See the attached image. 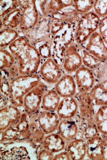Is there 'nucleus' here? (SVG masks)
Wrapping results in <instances>:
<instances>
[{"label":"nucleus","instance_id":"obj_23","mask_svg":"<svg viewBox=\"0 0 107 160\" xmlns=\"http://www.w3.org/2000/svg\"><path fill=\"white\" fill-rule=\"evenodd\" d=\"M61 97L54 88L47 90L43 96L41 110L56 112Z\"/></svg>","mask_w":107,"mask_h":160},{"label":"nucleus","instance_id":"obj_29","mask_svg":"<svg viewBox=\"0 0 107 160\" xmlns=\"http://www.w3.org/2000/svg\"><path fill=\"white\" fill-rule=\"evenodd\" d=\"M78 47L82 55L83 65L95 72L101 67L103 62L86 51L82 46Z\"/></svg>","mask_w":107,"mask_h":160},{"label":"nucleus","instance_id":"obj_5","mask_svg":"<svg viewBox=\"0 0 107 160\" xmlns=\"http://www.w3.org/2000/svg\"><path fill=\"white\" fill-rule=\"evenodd\" d=\"M21 12V20L18 31L22 33L31 29L37 24L42 15L39 12L35 0H18Z\"/></svg>","mask_w":107,"mask_h":160},{"label":"nucleus","instance_id":"obj_10","mask_svg":"<svg viewBox=\"0 0 107 160\" xmlns=\"http://www.w3.org/2000/svg\"><path fill=\"white\" fill-rule=\"evenodd\" d=\"M77 93L90 92L96 84V77L93 71L82 65L74 73Z\"/></svg>","mask_w":107,"mask_h":160},{"label":"nucleus","instance_id":"obj_9","mask_svg":"<svg viewBox=\"0 0 107 160\" xmlns=\"http://www.w3.org/2000/svg\"><path fill=\"white\" fill-rule=\"evenodd\" d=\"M39 76L46 84L55 85L62 77L65 74L62 67L58 64L52 58L45 59L39 68Z\"/></svg>","mask_w":107,"mask_h":160},{"label":"nucleus","instance_id":"obj_12","mask_svg":"<svg viewBox=\"0 0 107 160\" xmlns=\"http://www.w3.org/2000/svg\"><path fill=\"white\" fill-rule=\"evenodd\" d=\"M82 47L102 62H107V45L98 31L94 33Z\"/></svg>","mask_w":107,"mask_h":160},{"label":"nucleus","instance_id":"obj_38","mask_svg":"<svg viewBox=\"0 0 107 160\" xmlns=\"http://www.w3.org/2000/svg\"><path fill=\"white\" fill-rule=\"evenodd\" d=\"M1 101H0V109L6 107L10 104L9 99L7 97L1 94Z\"/></svg>","mask_w":107,"mask_h":160},{"label":"nucleus","instance_id":"obj_28","mask_svg":"<svg viewBox=\"0 0 107 160\" xmlns=\"http://www.w3.org/2000/svg\"><path fill=\"white\" fill-rule=\"evenodd\" d=\"M94 122L101 135H107V105L99 106L94 115Z\"/></svg>","mask_w":107,"mask_h":160},{"label":"nucleus","instance_id":"obj_26","mask_svg":"<svg viewBox=\"0 0 107 160\" xmlns=\"http://www.w3.org/2000/svg\"><path fill=\"white\" fill-rule=\"evenodd\" d=\"M21 16V10L18 8L7 14L3 18H1L0 30L2 29L3 28L18 29L20 23Z\"/></svg>","mask_w":107,"mask_h":160},{"label":"nucleus","instance_id":"obj_15","mask_svg":"<svg viewBox=\"0 0 107 160\" xmlns=\"http://www.w3.org/2000/svg\"><path fill=\"white\" fill-rule=\"evenodd\" d=\"M39 126L46 134H50L57 131L60 118L56 112L41 110L37 115Z\"/></svg>","mask_w":107,"mask_h":160},{"label":"nucleus","instance_id":"obj_6","mask_svg":"<svg viewBox=\"0 0 107 160\" xmlns=\"http://www.w3.org/2000/svg\"><path fill=\"white\" fill-rule=\"evenodd\" d=\"M78 102V115L74 120L78 127L94 124V115L96 113L94 105L89 92L77 93L76 95Z\"/></svg>","mask_w":107,"mask_h":160},{"label":"nucleus","instance_id":"obj_21","mask_svg":"<svg viewBox=\"0 0 107 160\" xmlns=\"http://www.w3.org/2000/svg\"><path fill=\"white\" fill-rule=\"evenodd\" d=\"M66 145V141L57 132H55L46 135L40 147L47 149L55 154L65 150Z\"/></svg>","mask_w":107,"mask_h":160},{"label":"nucleus","instance_id":"obj_32","mask_svg":"<svg viewBox=\"0 0 107 160\" xmlns=\"http://www.w3.org/2000/svg\"><path fill=\"white\" fill-rule=\"evenodd\" d=\"M19 8L18 0H0V18Z\"/></svg>","mask_w":107,"mask_h":160},{"label":"nucleus","instance_id":"obj_36","mask_svg":"<svg viewBox=\"0 0 107 160\" xmlns=\"http://www.w3.org/2000/svg\"><path fill=\"white\" fill-rule=\"evenodd\" d=\"M98 32L107 45V16L101 18Z\"/></svg>","mask_w":107,"mask_h":160},{"label":"nucleus","instance_id":"obj_24","mask_svg":"<svg viewBox=\"0 0 107 160\" xmlns=\"http://www.w3.org/2000/svg\"><path fill=\"white\" fill-rule=\"evenodd\" d=\"M89 93L94 105H107V82H96Z\"/></svg>","mask_w":107,"mask_h":160},{"label":"nucleus","instance_id":"obj_17","mask_svg":"<svg viewBox=\"0 0 107 160\" xmlns=\"http://www.w3.org/2000/svg\"><path fill=\"white\" fill-rule=\"evenodd\" d=\"M78 102L76 96L61 98L56 113L60 119H74L78 115Z\"/></svg>","mask_w":107,"mask_h":160},{"label":"nucleus","instance_id":"obj_18","mask_svg":"<svg viewBox=\"0 0 107 160\" xmlns=\"http://www.w3.org/2000/svg\"><path fill=\"white\" fill-rule=\"evenodd\" d=\"M54 88L61 98L74 97L77 94L76 82L72 74H64L55 85Z\"/></svg>","mask_w":107,"mask_h":160},{"label":"nucleus","instance_id":"obj_11","mask_svg":"<svg viewBox=\"0 0 107 160\" xmlns=\"http://www.w3.org/2000/svg\"><path fill=\"white\" fill-rule=\"evenodd\" d=\"M82 65L83 63L79 49L74 42H73L66 49L62 68L67 74L73 75Z\"/></svg>","mask_w":107,"mask_h":160},{"label":"nucleus","instance_id":"obj_37","mask_svg":"<svg viewBox=\"0 0 107 160\" xmlns=\"http://www.w3.org/2000/svg\"><path fill=\"white\" fill-rule=\"evenodd\" d=\"M53 160H71V159L67 151L64 150L55 155Z\"/></svg>","mask_w":107,"mask_h":160},{"label":"nucleus","instance_id":"obj_34","mask_svg":"<svg viewBox=\"0 0 107 160\" xmlns=\"http://www.w3.org/2000/svg\"><path fill=\"white\" fill-rule=\"evenodd\" d=\"M93 11L100 18L107 16V0L95 1Z\"/></svg>","mask_w":107,"mask_h":160},{"label":"nucleus","instance_id":"obj_25","mask_svg":"<svg viewBox=\"0 0 107 160\" xmlns=\"http://www.w3.org/2000/svg\"><path fill=\"white\" fill-rule=\"evenodd\" d=\"M81 16L82 15L75 10L74 6H72L54 14L51 18L64 23L70 24L77 23Z\"/></svg>","mask_w":107,"mask_h":160},{"label":"nucleus","instance_id":"obj_3","mask_svg":"<svg viewBox=\"0 0 107 160\" xmlns=\"http://www.w3.org/2000/svg\"><path fill=\"white\" fill-rule=\"evenodd\" d=\"M76 23H65L52 37L51 58L62 67L66 49L74 42Z\"/></svg>","mask_w":107,"mask_h":160},{"label":"nucleus","instance_id":"obj_31","mask_svg":"<svg viewBox=\"0 0 107 160\" xmlns=\"http://www.w3.org/2000/svg\"><path fill=\"white\" fill-rule=\"evenodd\" d=\"M94 0H74V7L81 15L91 12L93 9Z\"/></svg>","mask_w":107,"mask_h":160},{"label":"nucleus","instance_id":"obj_33","mask_svg":"<svg viewBox=\"0 0 107 160\" xmlns=\"http://www.w3.org/2000/svg\"><path fill=\"white\" fill-rule=\"evenodd\" d=\"M20 75L19 66L17 62L13 67L9 68H5L1 70V82L11 80Z\"/></svg>","mask_w":107,"mask_h":160},{"label":"nucleus","instance_id":"obj_8","mask_svg":"<svg viewBox=\"0 0 107 160\" xmlns=\"http://www.w3.org/2000/svg\"><path fill=\"white\" fill-rule=\"evenodd\" d=\"M47 90L46 84L41 81L25 96L23 110L29 117L37 114L41 111L43 96Z\"/></svg>","mask_w":107,"mask_h":160},{"label":"nucleus","instance_id":"obj_16","mask_svg":"<svg viewBox=\"0 0 107 160\" xmlns=\"http://www.w3.org/2000/svg\"><path fill=\"white\" fill-rule=\"evenodd\" d=\"M23 111L9 104L0 109V131L8 128L11 125L19 122Z\"/></svg>","mask_w":107,"mask_h":160},{"label":"nucleus","instance_id":"obj_20","mask_svg":"<svg viewBox=\"0 0 107 160\" xmlns=\"http://www.w3.org/2000/svg\"><path fill=\"white\" fill-rule=\"evenodd\" d=\"M67 151L71 160H85L86 158V140L82 138H77L66 145Z\"/></svg>","mask_w":107,"mask_h":160},{"label":"nucleus","instance_id":"obj_1","mask_svg":"<svg viewBox=\"0 0 107 160\" xmlns=\"http://www.w3.org/2000/svg\"><path fill=\"white\" fill-rule=\"evenodd\" d=\"M8 49L16 58L20 74L29 75L38 72L42 62L41 55L25 37L20 36Z\"/></svg>","mask_w":107,"mask_h":160},{"label":"nucleus","instance_id":"obj_19","mask_svg":"<svg viewBox=\"0 0 107 160\" xmlns=\"http://www.w3.org/2000/svg\"><path fill=\"white\" fill-rule=\"evenodd\" d=\"M57 132L67 144L79 135L78 123L74 119H61Z\"/></svg>","mask_w":107,"mask_h":160},{"label":"nucleus","instance_id":"obj_22","mask_svg":"<svg viewBox=\"0 0 107 160\" xmlns=\"http://www.w3.org/2000/svg\"><path fill=\"white\" fill-rule=\"evenodd\" d=\"M37 114L28 116L29 119V129L31 131L29 143L33 146L34 148H39L46 134L39 126L37 119Z\"/></svg>","mask_w":107,"mask_h":160},{"label":"nucleus","instance_id":"obj_30","mask_svg":"<svg viewBox=\"0 0 107 160\" xmlns=\"http://www.w3.org/2000/svg\"><path fill=\"white\" fill-rule=\"evenodd\" d=\"M17 63L15 57L8 49H0V69L9 68Z\"/></svg>","mask_w":107,"mask_h":160},{"label":"nucleus","instance_id":"obj_35","mask_svg":"<svg viewBox=\"0 0 107 160\" xmlns=\"http://www.w3.org/2000/svg\"><path fill=\"white\" fill-rule=\"evenodd\" d=\"M54 153L43 148H39L37 153V159L40 160H53Z\"/></svg>","mask_w":107,"mask_h":160},{"label":"nucleus","instance_id":"obj_39","mask_svg":"<svg viewBox=\"0 0 107 160\" xmlns=\"http://www.w3.org/2000/svg\"><path fill=\"white\" fill-rule=\"evenodd\" d=\"M101 136L105 143V149H106V160H107V135H101Z\"/></svg>","mask_w":107,"mask_h":160},{"label":"nucleus","instance_id":"obj_7","mask_svg":"<svg viewBox=\"0 0 107 160\" xmlns=\"http://www.w3.org/2000/svg\"><path fill=\"white\" fill-rule=\"evenodd\" d=\"M51 18L41 16L37 24L20 36H23L34 47L41 43L52 40L51 36Z\"/></svg>","mask_w":107,"mask_h":160},{"label":"nucleus","instance_id":"obj_14","mask_svg":"<svg viewBox=\"0 0 107 160\" xmlns=\"http://www.w3.org/2000/svg\"><path fill=\"white\" fill-rule=\"evenodd\" d=\"M86 158L88 160H106L105 143L101 135L86 140Z\"/></svg>","mask_w":107,"mask_h":160},{"label":"nucleus","instance_id":"obj_13","mask_svg":"<svg viewBox=\"0 0 107 160\" xmlns=\"http://www.w3.org/2000/svg\"><path fill=\"white\" fill-rule=\"evenodd\" d=\"M74 0H47L37 1L39 12L43 17L51 18L57 12L74 6Z\"/></svg>","mask_w":107,"mask_h":160},{"label":"nucleus","instance_id":"obj_4","mask_svg":"<svg viewBox=\"0 0 107 160\" xmlns=\"http://www.w3.org/2000/svg\"><path fill=\"white\" fill-rule=\"evenodd\" d=\"M101 18L92 10L82 15L74 31V42L78 47L84 45L94 33L98 31Z\"/></svg>","mask_w":107,"mask_h":160},{"label":"nucleus","instance_id":"obj_27","mask_svg":"<svg viewBox=\"0 0 107 160\" xmlns=\"http://www.w3.org/2000/svg\"><path fill=\"white\" fill-rule=\"evenodd\" d=\"M20 36V34L18 30L3 28L0 31V49H8Z\"/></svg>","mask_w":107,"mask_h":160},{"label":"nucleus","instance_id":"obj_2","mask_svg":"<svg viewBox=\"0 0 107 160\" xmlns=\"http://www.w3.org/2000/svg\"><path fill=\"white\" fill-rule=\"evenodd\" d=\"M42 80L39 73L21 75L12 79L10 82L8 98L12 105L23 109L24 98Z\"/></svg>","mask_w":107,"mask_h":160}]
</instances>
